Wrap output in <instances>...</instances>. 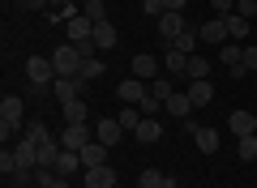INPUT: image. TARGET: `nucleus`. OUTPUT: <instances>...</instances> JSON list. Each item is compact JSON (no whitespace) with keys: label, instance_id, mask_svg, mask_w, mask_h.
<instances>
[{"label":"nucleus","instance_id":"nucleus-1","mask_svg":"<svg viewBox=\"0 0 257 188\" xmlns=\"http://www.w3.org/2000/svg\"><path fill=\"white\" fill-rule=\"evenodd\" d=\"M22 116H26V99H22V94H5V99H0V133H5V145H9V137L22 128Z\"/></svg>","mask_w":257,"mask_h":188},{"label":"nucleus","instance_id":"nucleus-2","mask_svg":"<svg viewBox=\"0 0 257 188\" xmlns=\"http://www.w3.org/2000/svg\"><path fill=\"white\" fill-rule=\"evenodd\" d=\"M60 77V73H56V64H52V56H30L26 60V81H30V90H47L52 86V81Z\"/></svg>","mask_w":257,"mask_h":188},{"label":"nucleus","instance_id":"nucleus-3","mask_svg":"<svg viewBox=\"0 0 257 188\" xmlns=\"http://www.w3.org/2000/svg\"><path fill=\"white\" fill-rule=\"evenodd\" d=\"M52 64H56L60 77H77V73H82V52H77L73 43H60V47L52 52Z\"/></svg>","mask_w":257,"mask_h":188},{"label":"nucleus","instance_id":"nucleus-4","mask_svg":"<svg viewBox=\"0 0 257 188\" xmlns=\"http://www.w3.org/2000/svg\"><path fill=\"white\" fill-rule=\"evenodd\" d=\"M90 133H94L90 124H64V128H60V145H64V150H82V145L94 141Z\"/></svg>","mask_w":257,"mask_h":188},{"label":"nucleus","instance_id":"nucleus-5","mask_svg":"<svg viewBox=\"0 0 257 188\" xmlns=\"http://www.w3.org/2000/svg\"><path fill=\"white\" fill-rule=\"evenodd\" d=\"M146 94H150V90H146V81H142V77H124V81L116 86V99H120V103H128V107H138Z\"/></svg>","mask_w":257,"mask_h":188},{"label":"nucleus","instance_id":"nucleus-6","mask_svg":"<svg viewBox=\"0 0 257 188\" xmlns=\"http://www.w3.org/2000/svg\"><path fill=\"white\" fill-rule=\"evenodd\" d=\"M197 35H202V43H210V47H223L227 43V22L223 18H210V22H202V26H197Z\"/></svg>","mask_w":257,"mask_h":188},{"label":"nucleus","instance_id":"nucleus-7","mask_svg":"<svg viewBox=\"0 0 257 188\" xmlns=\"http://www.w3.org/2000/svg\"><path fill=\"white\" fill-rule=\"evenodd\" d=\"M163 111H167V116H176V120H189L193 116V99L184 94V90H172V94L163 99Z\"/></svg>","mask_w":257,"mask_h":188},{"label":"nucleus","instance_id":"nucleus-8","mask_svg":"<svg viewBox=\"0 0 257 188\" xmlns=\"http://www.w3.org/2000/svg\"><path fill=\"white\" fill-rule=\"evenodd\" d=\"M128 77H142V81H155V77H163V73H159V60H155V56H146V52H138V56H133V73H128Z\"/></svg>","mask_w":257,"mask_h":188},{"label":"nucleus","instance_id":"nucleus-9","mask_svg":"<svg viewBox=\"0 0 257 188\" xmlns=\"http://www.w3.org/2000/svg\"><path fill=\"white\" fill-rule=\"evenodd\" d=\"M189 133H193V141H197V150H202V154H219V133H214V128L189 124Z\"/></svg>","mask_w":257,"mask_h":188},{"label":"nucleus","instance_id":"nucleus-10","mask_svg":"<svg viewBox=\"0 0 257 188\" xmlns=\"http://www.w3.org/2000/svg\"><path fill=\"white\" fill-rule=\"evenodd\" d=\"M120 137H124V128H120V120H99V124H94V141H103V145H107V150H111V145H116L120 141Z\"/></svg>","mask_w":257,"mask_h":188},{"label":"nucleus","instance_id":"nucleus-11","mask_svg":"<svg viewBox=\"0 0 257 188\" xmlns=\"http://www.w3.org/2000/svg\"><path fill=\"white\" fill-rule=\"evenodd\" d=\"M227 128H231L236 137H253V133H257V116H253V111H231V116H227Z\"/></svg>","mask_w":257,"mask_h":188},{"label":"nucleus","instance_id":"nucleus-12","mask_svg":"<svg viewBox=\"0 0 257 188\" xmlns=\"http://www.w3.org/2000/svg\"><path fill=\"white\" fill-rule=\"evenodd\" d=\"M197 43H202V35H197V26H189V30H180L167 47H176L180 56H197Z\"/></svg>","mask_w":257,"mask_h":188},{"label":"nucleus","instance_id":"nucleus-13","mask_svg":"<svg viewBox=\"0 0 257 188\" xmlns=\"http://www.w3.org/2000/svg\"><path fill=\"white\" fill-rule=\"evenodd\" d=\"M86 188H120L116 184V171H111L107 162H103V167H90V171H86Z\"/></svg>","mask_w":257,"mask_h":188},{"label":"nucleus","instance_id":"nucleus-14","mask_svg":"<svg viewBox=\"0 0 257 188\" xmlns=\"http://www.w3.org/2000/svg\"><path fill=\"white\" fill-rule=\"evenodd\" d=\"M180 30H189V22H184V13H163V18H159V35H163L167 43H172V39L180 35Z\"/></svg>","mask_w":257,"mask_h":188},{"label":"nucleus","instance_id":"nucleus-15","mask_svg":"<svg viewBox=\"0 0 257 188\" xmlns=\"http://www.w3.org/2000/svg\"><path fill=\"white\" fill-rule=\"evenodd\" d=\"M133 137H138V141H142V145H155V141H159V137H163V124H159V120H155V116H146V120H142V124H138V128H133Z\"/></svg>","mask_w":257,"mask_h":188},{"label":"nucleus","instance_id":"nucleus-16","mask_svg":"<svg viewBox=\"0 0 257 188\" xmlns=\"http://www.w3.org/2000/svg\"><path fill=\"white\" fill-rule=\"evenodd\" d=\"M77 154H82V167H86V171H90V167H103V162H107V145H103V141L82 145Z\"/></svg>","mask_w":257,"mask_h":188},{"label":"nucleus","instance_id":"nucleus-17","mask_svg":"<svg viewBox=\"0 0 257 188\" xmlns=\"http://www.w3.org/2000/svg\"><path fill=\"white\" fill-rule=\"evenodd\" d=\"M193 99V107H206V103H214V86H210V77L206 81H189V90H184Z\"/></svg>","mask_w":257,"mask_h":188},{"label":"nucleus","instance_id":"nucleus-18","mask_svg":"<svg viewBox=\"0 0 257 188\" xmlns=\"http://www.w3.org/2000/svg\"><path fill=\"white\" fill-rule=\"evenodd\" d=\"M77 90H82V81H77V77H56V81H52V94H56V103H69V99H77Z\"/></svg>","mask_w":257,"mask_h":188},{"label":"nucleus","instance_id":"nucleus-19","mask_svg":"<svg viewBox=\"0 0 257 188\" xmlns=\"http://www.w3.org/2000/svg\"><path fill=\"white\" fill-rule=\"evenodd\" d=\"M82 39H94V22L86 18V13H77V18L69 22V43H82Z\"/></svg>","mask_w":257,"mask_h":188},{"label":"nucleus","instance_id":"nucleus-20","mask_svg":"<svg viewBox=\"0 0 257 188\" xmlns=\"http://www.w3.org/2000/svg\"><path fill=\"white\" fill-rule=\"evenodd\" d=\"M94 43H99V52H111V47L120 43V30L111 26V22H99V26H94Z\"/></svg>","mask_w":257,"mask_h":188},{"label":"nucleus","instance_id":"nucleus-21","mask_svg":"<svg viewBox=\"0 0 257 188\" xmlns=\"http://www.w3.org/2000/svg\"><path fill=\"white\" fill-rule=\"evenodd\" d=\"M77 167H82V154H77V150H60V158H56V175H64V179H69V175H73V171Z\"/></svg>","mask_w":257,"mask_h":188},{"label":"nucleus","instance_id":"nucleus-22","mask_svg":"<svg viewBox=\"0 0 257 188\" xmlns=\"http://www.w3.org/2000/svg\"><path fill=\"white\" fill-rule=\"evenodd\" d=\"M227 35H231V43H244L248 39V18H240V13H227Z\"/></svg>","mask_w":257,"mask_h":188},{"label":"nucleus","instance_id":"nucleus-23","mask_svg":"<svg viewBox=\"0 0 257 188\" xmlns=\"http://www.w3.org/2000/svg\"><path fill=\"white\" fill-rule=\"evenodd\" d=\"M184 77H189V81H206V77H210V60H202V56H189V64H184Z\"/></svg>","mask_w":257,"mask_h":188},{"label":"nucleus","instance_id":"nucleus-24","mask_svg":"<svg viewBox=\"0 0 257 188\" xmlns=\"http://www.w3.org/2000/svg\"><path fill=\"white\" fill-rule=\"evenodd\" d=\"M60 111H64V124H86V103H82V99L60 103Z\"/></svg>","mask_w":257,"mask_h":188},{"label":"nucleus","instance_id":"nucleus-25","mask_svg":"<svg viewBox=\"0 0 257 188\" xmlns=\"http://www.w3.org/2000/svg\"><path fill=\"white\" fill-rule=\"evenodd\" d=\"M184 64H189V56H180L176 47H167V56H163V69H167V77H184Z\"/></svg>","mask_w":257,"mask_h":188},{"label":"nucleus","instance_id":"nucleus-26","mask_svg":"<svg viewBox=\"0 0 257 188\" xmlns=\"http://www.w3.org/2000/svg\"><path fill=\"white\" fill-rule=\"evenodd\" d=\"M219 60L227 64V69H236V64H244V47H240V43H231V39H227V43L219 47Z\"/></svg>","mask_w":257,"mask_h":188},{"label":"nucleus","instance_id":"nucleus-27","mask_svg":"<svg viewBox=\"0 0 257 188\" xmlns=\"http://www.w3.org/2000/svg\"><path fill=\"white\" fill-rule=\"evenodd\" d=\"M99 77H103V60H99V56H94V60H82L77 81H82V86H90V81H99Z\"/></svg>","mask_w":257,"mask_h":188},{"label":"nucleus","instance_id":"nucleus-28","mask_svg":"<svg viewBox=\"0 0 257 188\" xmlns=\"http://www.w3.org/2000/svg\"><path fill=\"white\" fill-rule=\"evenodd\" d=\"M116 120H120V128H138L146 116H142V107H128V103H124V111H120Z\"/></svg>","mask_w":257,"mask_h":188},{"label":"nucleus","instance_id":"nucleus-29","mask_svg":"<svg viewBox=\"0 0 257 188\" xmlns=\"http://www.w3.org/2000/svg\"><path fill=\"white\" fill-rule=\"evenodd\" d=\"M86 18H90L94 22V26H99V22H107V5H103V0H86Z\"/></svg>","mask_w":257,"mask_h":188},{"label":"nucleus","instance_id":"nucleus-30","mask_svg":"<svg viewBox=\"0 0 257 188\" xmlns=\"http://www.w3.org/2000/svg\"><path fill=\"white\" fill-rule=\"evenodd\" d=\"M163 179H167L163 171H155V167H146V171H142V175H138V184H142V188H163Z\"/></svg>","mask_w":257,"mask_h":188},{"label":"nucleus","instance_id":"nucleus-31","mask_svg":"<svg viewBox=\"0 0 257 188\" xmlns=\"http://www.w3.org/2000/svg\"><path fill=\"white\" fill-rule=\"evenodd\" d=\"M172 90H176V81H172V77H155V81H150V94H155V99H167Z\"/></svg>","mask_w":257,"mask_h":188},{"label":"nucleus","instance_id":"nucleus-32","mask_svg":"<svg viewBox=\"0 0 257 188\" xmlns=\"http://www.w3.org/2000/svg\"><path fill=\"white\" fill-rule=\"evenodd\" d=\"M138 107H142V116H159V111H163V99H155V94H146V99H142Z\"/></svg>","mask_w":257,"mask_h":188},{"label":"nucleus","instance_id":"nucleus-33","mask_svg":"<svg viewBox=\"0 0 257 188\" xmlns=\"http://www.w3.org/2000/svg\"><path fill=\"white\" fill-rule=\"evenodd\" d=\"M240 158H244V162L257 158V137H240Z\"/></svg>","mask_w":257,"mask_h":188},{"label":"nucleus","instance_id":"nucleus-34","mask_svg":"<svg viewBox=\"0 0 257 188\" xmlns=\"http://www.w3.org/2000/svg\"><path fill=\"white\" fill-rule=\"evenodd\" d=\"M236 13L248 22H257V0H236Z\"/></svg>","mask_w":257,"mask_h":188},{"label":"nucleus","instance_id":"nucleus-35","mask_svg":"<svg viewBox=\"0 0 257 188\" xmlns=\"http://www.w3.org/2000/svg\"><path fill=\"white\" fill-rule=\"evenodd\" d=\"M214 18H227V13H236V0H210Z\"/></svg>","mask_w":257,"mask_h":188},{"label":"nucleus","instance_id":"nucleus-36","mask_svg":"<svg viewBox=\"0 0 257 188\" xmlns=\"http://www.w3.org/2000/svg\"><path fill=\"white\" fill-rule=\"evenodd\" d=\"M142 9H146V18H163V5H159V0H142Z\"/></svg>","mask_w":257,"mask_h":188},{"label":"nucleus","instance_id":"nucleus-37","mask_svg":"<svg viewBox=\"0 0 257 188\" xmlns=\"http://www.w3.org/2000/svg\"><path fill=\"white\" fill-rule=\"evenodd\" d=\"M244 69H248V73H257V43H253V47H244Z\"/></svg>","mask_w":257,"mask_h":188},{"label":"nucleus","instance_id":"nucleus-38","mask_svg":"<svg viewBox=\"0 0 257 188\" xmlns=\"http://www.w3.org/2000/svg\"><path fill=\"white\" fill-rule=\"evenodd\" d=\"M163 5V13H184V0H159Z\"/></svg>","mask_w":257,"mask_h":188},{"label":"nucleus","instance_id":"nucleus-39","mask_svg":"<svg viewBox=\"0 0 257 188\" xmlns=\"http://www.w3.org/2000/svg\"><path fill=\"white\" fill-rule=\"evenodd\" d=\"M47 0H18V9H26V13H35V9H43Z\"/></svg>","mask_w":257,"mask_h":188},{"label":"nucleus","instance_id":"nucleus-40","mask_svg":"<svg viewBox=\"0 0 257 188\" xmlns=\"http://www.w3.org/2000/svg\"><path fill=\"white\" fill-rule=\"evenodd\" d=\"M43 188H69V179H64V175H56L52 184H43Z\"/></svg>","mask_w":257,"mask_h":188},{"label":"nucleus","instance_id":"nucleus-41","mask_svg":"<svg viewBox=\"0 0 257 188\" xmlns=\"http://www.w3.org/2000/svg\"><path fill=\"white\" fill-rule=\"evenodd\" d=\"M47 5H56V9H64V5H69V0H47Z\"/></svg>","mask_w":257,"mask_h":188},{"label":"nucleus","instance_id":"nucleus-42","mask_svg":"<svg viewBox=\"0 0 257 188\" xmlns=\"http://www.w3.org/2000/svg\"><path fill=\"white\" fill-rule=\"evenodd\" d=\"M253 137H257V133H253Z\"/></svg>","mask_w":257,"mask_h":188}]
</instances>
